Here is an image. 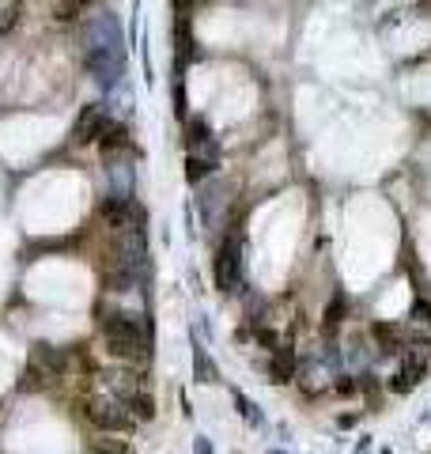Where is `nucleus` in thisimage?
Wrapping results in <instances>:
<instances>
[{
	"label": "nucleus",
	"mask_w": 431,
	"mask_h": 454,
	"mask_svg": "<svg viewBox=\"0 0 431 454\" xmlns=\"http://www.w3.org/2000/svg\"><path fill=\"white\" fill-rule=\"evenodd\" d=\"M118 402L125 405V413L133 416L136 424H152L155 420V397L148 394V386H133V390H125Z\"/></svg>",
	"instance_id": "10"
},
{
	"label": "nucleus",
	"mask_w": 431,
	"mask_h": 454,
	"mask_svg": "<svg viewBox=\"0 0 431 454\" xmlns=\"http://www.w3.org/2000/svg\"><path fill=\"white\" fill-rule=\"evenodd\" d=\"M344 318H348V295L337 288L333 299H330V307H325V329H337Z\"/></svg>",
	"instance_id": "17"
},
{
	"label": "nucleus",
	"mask_w": 431,
	"mask_h": 454,
	"mask_svg": "<svg viewBox=\"0 0 431 454\" xmlns=\"http://www.w3.org/2000/svg\"><path fill=\"white\" fill-rule=\"evenodd\" d=\"M355 420H360L355 413H344V416H337V428H355Z\"/></svg>",
	"instance_id": "24"
},
{
	"label": "nucleus",
	"mask_w": 431,
	"mask_h": 454,
	"mask_svg": "<svg viewBox=\"0 0 431 454\" xmlns=\"http://www.w3.org/2000/svg\"><path fill=\"white\" fill-rule=\"evenodd\" d=\"M76 409H80L83 420H87L95 432H102V435H110V432H136L140 428L133 416L125 413V405H121L118 397H110V394H83L76 402Z\"/></svg>",
	"instance_id": "3"
},
{
	"label": "nucleus",
	"mask_w": 431,
	"mask_h": 454,
	"mask_svg": "<svg viewBox=\"0 0 431 454\" xmlns=\"http://www.w3.org/2000/svg\"><path fill=\"white\" fill-rule=\"evenodd\" d=\"M95 318H99V333H102V345H106V356L121 360V364H140V367L152 360V322H148L144 314L121 311L114 303H99Z\"/></svg>",
	"instance_id": "1"
},
{
	"label": "nucleus",
	"mask_w": 431,
	"mask_h": 454,
	"mask_svg": "<svg viewBox=\"0 0 431 454\" xmlns=\"http://www.w3.org/2000/svg\"><path fill=\"white\" fill-rule=\"evenodd\" d=\"M72 371V352L50 341H34L27 352V378H38V383H61Z\"/></svg>",
	"instance_id": "4"
},
{
	"label": "nucleus",
	"mask_w": 431,
	"mask_h": 454,
	"mask_svg": "<svg viewBox=\"0 0 431 454\" xmlns=\"http://www.w3.org/2000/svg\"><path fill=\"white\" fill-rule=\"evenodd\" d=\"M140 288V276L125 273V269H106L102 273V295H125Z\"/></svg>",
	"instance_id": "14"
},
{
	"label": "nucleus",
	"mask_w": 431,
	"mask_h": 454,
	"mask_svg": "<svg viewBox=\"0 0 431 454\" xmlns=\"http://www.w3.org/2000/svg\"><path fill=\"white\" fill-rule=\"evenodd\" d=\"M91 454H99V451H91Z\"/></svg>",
	"instance_id": "26"
},
{
	"label": "nucleus",
	"mask_w": 431,
	"mask_h": 454,
	"mask_svg": "<svg viewBox=\"0 0 431 454\" xmlns=\"http://www.w3.org/2000/svg\"><path fill=\"white\" fill-rule=\"evenodd\" d=\"M231 397H235V405H239L242 420H246L250 428H265V413H261V409H257L254 402H250L246 394H242V390H231Z\"/></svg>",
	"instance_id": "18"
},
{
	"label": "nucleus",
	"mask_w": 431,
	"mask_h": 454,
	"mask_svg": "<svg viewBox=\"0 0 431 454\" xmlns=\"http://www.w3.org/2000/svg\"><path fill=\"white\" fill-rule=\"evenodd\" d=\"M95 144L102 148V155H133V136H129V129L121 122H114V118H110V125L102 129V136Z\"/></svg>",
	"instance_id": "12"
},
{
	"label": "nucleus",
	"mask_w": 431,
	"mask_h": 454,
	"mask_svg": "<svg viewBox=\"0 0 431 454\" xmlns=\"http://www.w3.org/2000/svg\"><path fill=\"white\" fill-rule=\"evenodd\" d=\"M333 390H337V394H344V397H352V394H360V378H352V375H337Z\"/></svg>",
	"instance_id": "21"
},
{
	"label": "nucleus",
	"mask_w": 431,
	"mask_h": 454,
	"mask_svg": "<svg viewBox=\"0 0 431 454\" xmlns=\"http://www.w3.org/2000/svg\"><path fill=\"white\" fill-rule=\"evenodd\" d=\"M265 375H269V383H273V386L295 383V375H299V356H295V348L288 345V341H284V345H280L276 352H269Z\"/></svg>",
	"instance_id": "9"
},
{
	"label": "nucleus",
	"mask_w": 431,
	"mask_h": 454,
	"mask_svg": "<svg viewBox=\"0 0 431 454\" xmlns=\"http://www.w3.org/2000/svg\"><path fill=\"white\" fill-rule=\"evenodd\" d=\"M197 205H201V220H204V227H216V220H220V212L227 216V205H231V197H227V186L223 182H201L197 186Z\"/></svg>",
	"instance_id": "7"
},
{
	"label": "nucleus",
	"mask_w": 431,
	"mask_h": 454,
	"mask_svg": "<svg viewBox=\"0 0 431 454\" xmlns=\"http://www.w3.org/2000/svg\"><path fill=\"white\" fill-rule=\"evenodd\" d=\"M53 20L57 23H80L83 12H80L76 0H57V4H53Z\"/></svg>",
	"instance_id": "19"
},
{
	"label": "nucleus",
	"mask_w": 431,
	"mask_h": 454,
	"mask_svg": "<svg viewBox=\"0 0 431 454\" xmlns=\"http://www.w3.org/2000/svg\"><path fill=\"white\" fill-rule=\"evenodd\" d=\"M193 454H216L209 435H197V439H193Z\"/></svg>",
	"instance_id": "23"
},
{
	"label": "nucleus",
	"mask_w": 431,
	"mask_h": 454,
	"mask_svg": "<svg viewBox=\"0 0 431 454\" xmlns=\"http://www.w3.org/2000/svg\"><path fill=\"white\" fill-rule=\"evenodd\" d=\"M371 337L379 341L382 352H401V329L390 326V322H374V326H371Z\"/></svg>",
	"instance_id": "16"
},
{
	"label": "nucleus",
	"mask_w": 431,
	"mask_h": 454,
	"mask_svg": "<svg viewBox=\"0 0 431 454\" xmlns=\"http://www.w3.org/2000/svg\"><path fill=\"white\" fill-rule=\"evenodd\" d=\"M424 375H428V360L420 356L416 348H409L405 356H401V367H397V375H393L390 390L393 394H409V390H416V386L424 383Z\"/></svg>",
	"instance_id": "8"
},
{
	"label": "nucleus",
	"mask_w": 431,
	"mask_h": 454,
	"mask_svg": "<svg viewBox=\"0 0 431 454\" xmlns=\"http://www.w3.org/2000/svg\"><path fill=\"white\" fill-rule=\"evenodd\" d=\"M185 148H190L193 159H204V163H223V144L220 136L212 133V125L204 118H185Z\"/></svg>",
	"instance_id": "5"
},
{
	"label": "nucleus",
	"mask_w": 431,
	"mask_h": 454,
	"mask_svg": "<svg viewBox=\"0 0 431 454\" xmlns=\"http://www.w3.org/2000/svg\"><path fill=\"white\" fill-rule=\"evenodd\" d=\"M193 12H197V0H174V15H178V20H190Z\"/></svg>",
	"instance_id": "22"
},
{
	"label": "nucleus",
	"mask_w": 431,
	"mask_h": 454,
	"mask_svg": "<svg viewBox=\"0 0 431 454\" xmlns=\"http://www.w3.org/2000/svg\"><path fill=\"white\" fill-rule=\"evenodd\" d=\"M216 171H220V163H204V159L185 155V182H190V186H201V182L216 178Z\"/></svg>",
	"instance_id": "15"
},
{
	"label": "nucleus",
	"mask_w": 431,
	"mask_h": 454,
	"mask_svg": "<svg viewBox=\"0 0 431 454\" xmlns=\"http://www.w3.org/2000/svg\"><path fill=\"white\" fill-rule=\"evenodd\" d=\"M212 273H216V288H220L223 295H235V292L246 288V257H242V235H239V227H231L227 235L220 239Z\"/></svg>",
	"instance_id": "2"
},
{
	"label": "nucleus",
	"mask_w": 431,
	"mask_h": 454,
	"mask_svg": "<svg viewBox=\"0 0 431 454\" xmlns=\"http://www.w3.org/2000/svg\"><path fill=\"white\" fill-rule=\"evenodd\" d=\"M190 341H193V378L201 386H216V383H220V367H216L212 352L204 348V341L197 337V329L190 333Z\"/></svg>",
	"instance_id": "11"
},
{
	"label": "nucleus",
	"mask_w": 431,
	"mask_h": 454,
	"mask_svg": "<svg viewBox=\"0 0 431 454\" xmlns=\"http://www.w3.org/2000/svg\"><path fill=\"white\" fill-rule=\"evenodd\" d=\"M110 125V110L102 103H83L76 122H72V144H95L102 129Z\"/></svg>",
	"instance_id": "6"
},
{
	"label": "nucleus",
	"mask_w": 431,
	"mask_h": 454,
	"mask_svg": "<svg viewBox=\"0 0 431 454\" xmlns=\"http://www.w3.org/2000/svg\"><path fill=\"white\" fill-rule=\"evenodd\" d=\"M174 114L182 118V122L190 118V99H185V83H182V76L174 80Z\"/></svg>",
	"instance_id": "20"
},
{
	"label": "nucleus",
	"mask_w": 431,
	"mask_h": 454,
	"mask_svg": "<svg viewBox=\"0 0 431 454\" xmlns=\"http://www.w3.org/2000/svg\"><path fill=\"white\" fill-rule=\"evenodd\" d=\"M174 42H178V72H185V64H193V61L204 57V53L197 50V38H193L190 20H178V23H174Z\"/></svg>",
	"instance_id": "13"
},
{
	"label": "nucleus",
	"mask_w": 431,
	"mask_h": 454,
	"mask_svg": "<svg viewBox=\"0 0 431 454\" xmlns=\"http://www.w3.org/2000/svg\"><path fill=\"white\" fill-rule=\"evenodd\" d=\"M80 4V12H87V8H95V4H102V0H76Z\"/></svg>",
	"instance_id": "25"
}]
</instances>
